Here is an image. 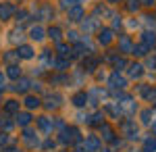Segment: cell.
<instances>
[{
	"label": "cell",
	"mask_w": 156,
	"mask_h": 152,
	"mask_svg": "<svg viewBox=\"0 0 156 152\" xmlns=\"http://www.w3.org/2000/svg\"><path fill=\"white\" fill-rule=\"evenodd\" d=\"M77 136H79V131H77L75 127H71V129H67V131L62 133L60 142H62V144H71V142H75V140H77Z\"/></svg>",
	"instance_id": "cell-1"
},
{
	"label": "cell",
	"mask_w": 156,
	"mask_h": 152,
	"mask_svg": "<svg viewBox=\"0 0 156 152\" xmlns=\"http://www.w3.org/2000/svg\"><path fill=\"white\" fill-rule=\"evenodd\" d=\"M98 148H100V140H98L96 136H92V138L85 140V152H98Z\"/></svg>",
	"instance_id": "cell-2"
},
{
	"label": "cell",
	"mask_w": 156,
	"mask_h": 152,
	"mask_svg": "<svg viewBox=\"0 0 156 152\" xmlns=\"http://www.w3.org/2000/svg\"><path fill=\"white\" fill-rule=\"evenodd\" d=\"M123 131L127 133V138H137V127L133 123H125L123 125Z\"/></svg>",
	"instance_id": "cell-3"
},
{
	"label": "cell",
	"mask_w": 156,
	"mask_h": 152,
	"mask_svg": "<svg viewBox=\"0 0 156 152\" xmlns=\"http://www.w3.org/2000/svg\"><path fill=\"white\" fill-rule=\"evenodd\" d=\"M110 42H112V31L110 29L100 31V44H110Z\"/></svg>",
	"instance_id": "cell-4"
},
{
	"label": "cell",
	"mask_w": 156,
	"mask_h": 152,
	"mask_svg": "<svg viewBox=\"0 0 156 152\" xmlns=\"http://www.w3.org/2000/svg\"><path fill=\"white\" fill-rule=\"evenodd\" d=\"M144 152H156V138H148L144 142Z\"/></svg>",
	"instance_id": "cell-5"
},
{
	"label": "cell",
	"mask_w": 156,
	"mask_h": 152,
	"mask_svg": "<svg viewBox=\"0 0 156 152\" xmlns=\"http://www.w3.org/2000/svg\"><path fill=\"white\" fill-rule=\"evenodd\" d=\"M12 11H15V9H12L11 4H4V6H0V19H9V17L12 15Z\"/></svg>",
	"instance_id": "cell-6"
},
{
	"label": "cell",
	"mask_w": 156,
	"mask_h": 152,
	"mask_svg": "<svg viewBox=\"0 0 156 152\" xmlns=\"http://www.w3.org/2000/svg\"><path fill=\"white\" fill-rule=\"evenodd\" d=\"M110 85H112V88H125L127 83H125V79H123V77L112 75V77H110Z\"/></svg>",
	"instance_id": "cell-7"
},
{
	"label": "cell",
	"mask_w": 156,
	"mask_h": 152,
	"mask_svg": "<svg viewBox=\"0 0 156 152\" xmlns=\"http://www.w3.org/2000/svg\"><path fill=\"white\" fill-rule=\"evenodd\" d=\"M29 121H31V117H29L27 113H21V115H17V123H19L21 127H25V125H29Z\"/></svg>",
	"instance_id": "cell-8"
},
{
	"label": "cell",
	"mask_w": 156,
	"mask_h": 152,
	"mask_svg": "<svg viewBox=\"0 0 156 152\" xmlns=\"http://www.w3.org/2000/svg\"><path fill=\"white\" fill-rule=\"evenodd\" d=\"M37 125L44 129V131H50L52 129V123H50V119L48 117H42V119H37Z\"/></svg>",
	"instance_id": "cell-9"
},
{
	"label": "cell",
	"mask_w": 156,
	"mask_h": 152,
	"mask_svg": "<svg viewBox=\"0 0 156 152\" xmlns=\"http://www.w3.org/2000/svg\"><path fill=\"white\" fill-rule=\"evenodd\" d=\"M17 54H19V56H23V59H31V56H34V50H31L29 46H21V50H19Z\"/></svg>",
	"instance_id": "cell-10"
},
{
	"label": "cell",
	"mask_w": 156,
	"mask_h": 152,
	"mask_svg": "<svg viewBox=\"0 0 156 152\" xmlns=\"http://www.w3.org/2000/svg\"><path fill=\"white\" fill-rule=\"evenodd\" d=\"M81 15H83V11H81L79 6H75V9H71V11H69V19H71V21H77Z\"/></svg>",
	"instance_id": "cell-11"
},
{
	"label": "cell",
	"mask_w": 156,
	"mask_h": 152,
	"mask_svg": "<svg viewBox=\"0 0 156 152\" xmlns=\"http://www.w3.org/2000/svg\"><path fill=\"white\" fill-rule=\"evenodd\" d=\"M31 38H34V40H42V38H44V29H42V27H34V29H31Z\"/></svg>",
	"instance_id": "cell-12"
},
{
	"label": "cell",
	"mask_w": 156,
	"mask_h": 152,
	"mask_svg": "<svg viewBox=\"0 0 156 152\" xmlns=\"http://www.w3.org/2000/svg\"><path fill=\"white\" fill-rule=\"evenodd\" d=\"M85 100H87V96H85V94H77V96L73 98V102H75L77 106H83V104H85Z\"/></svg>",
	"instance_id": "cell-13"
},
{
	"label": "cell",
	"mask_w": 156,
	"mask_h": 152,
	"mask_svg": "<svg viewBox=\"0 0 156 152\" xmlns=\"http://www.w3.org/2000/svg\"><path fill=\"white\" fill-rule=\"evenodd\" d=\"M17 108H19V102H15V100H9V104L4 106V110H6V113H15Z\"/></svg>",
	"instance_id": "cell-14"
},
{
	"label": "cell",
	"mask_w": 156,
	"mask_h": 152,
	"mask_svg": "<svg viewBox=\"0 0 156 152\" xmlns=\"http://www.w3.org/2000/svg\"><path fill=\"white\" fill-rule=\"evenodd\" d=\"M25 104L29 106V108H37V106H40V100H37V98H31V96H29V98L25 100Z\"/></svg>",
	"instance_id": "cell-15"
},
{
	"label": "cell",
	"mask_w": 156,
	"mask_h": 152,
	"mask_svg": "<svg viewBox=\"0 0 156 152\" xmlns=\"http://www.w3.org/2000/svg\"><path fill=\"white\" fill-rule=\"evenodd\" d=\"M102 133H104V140H112V129L108 127V125H102Z\"/></svg>",
	"instance_id": "cell-16"
},
{
	"label": "cell",
	"mask_w": 156,
	"mask_h": 152,
	"mask_svg": "<svg viewBox=\"0 0 156 152\" xmlns=\"http://www.w3.org/2000/svg\"><path fill=\"white\" fill-rule=\"evenodd\" d=\"M144 42H146V44H152V46H154V42H156L154 34H150V31H146V34H144Z\"/></svg>",
	"instance_id": "cell-17"
},
{
	"label": "cell",
	"mask_w": 156,
	"mask_h": 152,
	"mask_svg": "<svg viewBox=\"0 0 156 152\" xmlns=\"http://www.w3.org/2000/svg\"><path fill=\"white\" fill-rule=\"evenodd\" d=\"M121 48L127 52V50H131V42H129V38H121Z\"/></svg>",
	"instance_id": "cell-18"
},
{
	"label": "cell",
	"mask_w": 156,
	"mask_h": 152,
	"mask_svg": "<svg viewBox=\"0 0 156 152\" xmlns=\"http://www.w3.org/2000/svg\"><path fill=\"white\" fill-rule=\"evenodd\" d=\"M48 35L52 38V40H60V29L58 27H52V29L48 31Z\"/></svg>",
	"instance_id": "cell-19"
},
{
	"label": "cell",
	"mask_w": 156,
	"mask_h": 152,
	"mask_svg": "<svg viewBox=\"0 0 156 152\" xmlns=\"http://www.w3.org/2000/svg\"><path fill=\"white\" fill-rule=\"evenodd\" d=\"M131 75L133 77H140L142 75V65H131Z\"/></svg>",
	"instance_id": "cell-20"
},
{
	"label": "cell",
	"mask_w": 156,
	"mask_h": 152,
	"mask_svg": "<svg viewBox=\"0 0 156 152\" xmlns=\"http://www.w3.org/2000/svg\"><path fill=\"white\" fill-rule=\"evenodd\" d=\"M27 88H29V81H27V79H21V81L17 83V90H19V92H25Z\"/></svg>",
	"instance_id": "cell-21"
},
{
	"label": "cell",
	"mask_w": 156,
	"mask_h": 152,
	"mask_svg": "<svg viewBox=\"0 0 156 152\" xmlns=\"http://www.w3.org/2000/svg\"><path fill=\"white\" fill-rule=\"evenodd\" d=\"M9 75H11L12 79H17V77H19V67H15V65L9 67Z\"/></svg>",
	"instance_id": "cell-22"
},
{
	"label": "cell",
	"mask_w": 156,
	"mask_h": 152,
	"mask_svg": "<svg viewBox=\"0 0 156 152\" xmlns=\"http://www.w3.org/2000/svg\"><path fill=\"white\" fill-rule=\"evenodd\" d=\"M133 52L142 56V54H146V46H144V44H140V46H135V48H133Z\"/></svg>",
	"instance_id": "cell-23"
},
{
	"label": "cell",
	"mask_w": 156,
	"mask_h": 152,
	"mask_svg": "<svg viewBox=\"0 0 156 152\" xmlns=\"http://www.w3.org/2000/svg\"><path fill=\"white\" fill-rule=\"evenodd\" d=\"M133 9H137V0H129V11H133Z\"/></svg>",
	"instance_id": "cell-24"
},
{
	"label": "cell",
	"mask_w": 156,
	"mask_h": 152,
	"mask_svg": "<svg viewBox=\"0 0 156 152\" xmlns=\"http://www.w3.org/2000/svg\"><path fill=\"white\" fill-rule=\"evenodd\" d=\"M142 117H144V123H150V113H148V110H146Z\"/></svg>",
	"instance_id": "cell-25"
},
{
	"label": "cell",
	"mask_w": 156,
	"mask_h": 152,
	"mask_svg": "<svg viewBox=\"0 0 156 152\" xmlns=\"http://www.w3.org/2000/svg\"><path fill=\"white\" fill-rule=\"evenodd\" d=\"M58 50H60V54H67V52H69V50H67V46H62V44L58 46Z\"/></svg>",
	"instance_id": "cell-26"
},
{
	"label": "cell",
	"mask_w": 156,
	"mask_h": 152,
	"mask_svg": "<svg viewBox=\"0 0 156 152\" xmlns=\"http://www.w3.org/2000/svg\"><path fill=\"white\" fill-rule=\"evenodd\" d=\"M0 88H4V77L0 75Z\"/></svg>",
	"instance_id": "cell-27"
},
{
	"label": "cell",
	"mask_w": 156,
	"mask_h": 152,
	"mask_svg": "<svg viewBox=\"0 0 156 152\" xmlns=\"http://www.w3.org/2000/svg\"><path fill=\"white\" fill-rule=\"evenodd\" d=\"M152 2H154V0H144V4H152Z\"/></svg>",
	"instance_id": "cell-28"
},
{
	"label": "cell",
	"mask_w": 156,
	"mask_h": 152,
	"mask_svg": "<svg viewBox=\"0 0 156 152\" xmlns=\"http://www.w3.org/2000/svg\"><path fill=\"white\" fill-rule=\"evenodd\" d=\"M154 133H156V123H154Z\"/></svg>",
	"instance_id": "cell-29"
},
{
	"label": "cell",
	"mask_w": 156,
	"mask_h": 152,
	"mask_svg": "<svg viewBox=\"0 0 156 152\" xmlns=\"http://www.w3.org/2000/svg\"><path fill=\"white\" fill-rule=\"evenodd\" d=\"M108 2H117V0H108Z\"/></svg>",
	"instance_id": "cell-30"
}]
</instances>
